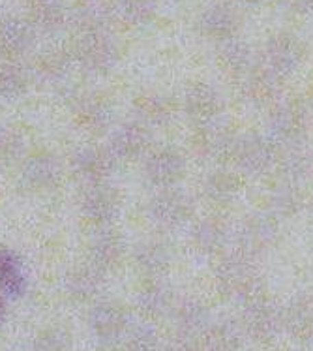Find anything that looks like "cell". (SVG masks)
Wrapping results in <instances>:
<instances>
[{
	"label": "cell",
	"mask_w": 313,
	"mask_h": 351,
	"mask_svg": "<svg viewBox=\"0 0 313 351\" xmlns=\"http://www.w3.org/2000/svg\"><path fill=\"white\" fill-rule=\"evenodd\" d=\"M32 14L42 25H57L62 19V0H32Z\"/></svg>",
	"instance_id": "cell-2"
},
{
	"label": "cell",
	"mask_w": 313,
	"mask_h": 351,
	"mask_svg": "<svg viewBox=\"0 0 313 351\" xmlns=\"http://www.w3.org/2000/svg\"><path fill=\"white\" fill-rule=\"evenodd\" d=\"M30 42V30L21 21H4L0 25V43L10 51L25 49Z\"/></svg>",
	"instance_id": "cell-1"
}]
</instances>
